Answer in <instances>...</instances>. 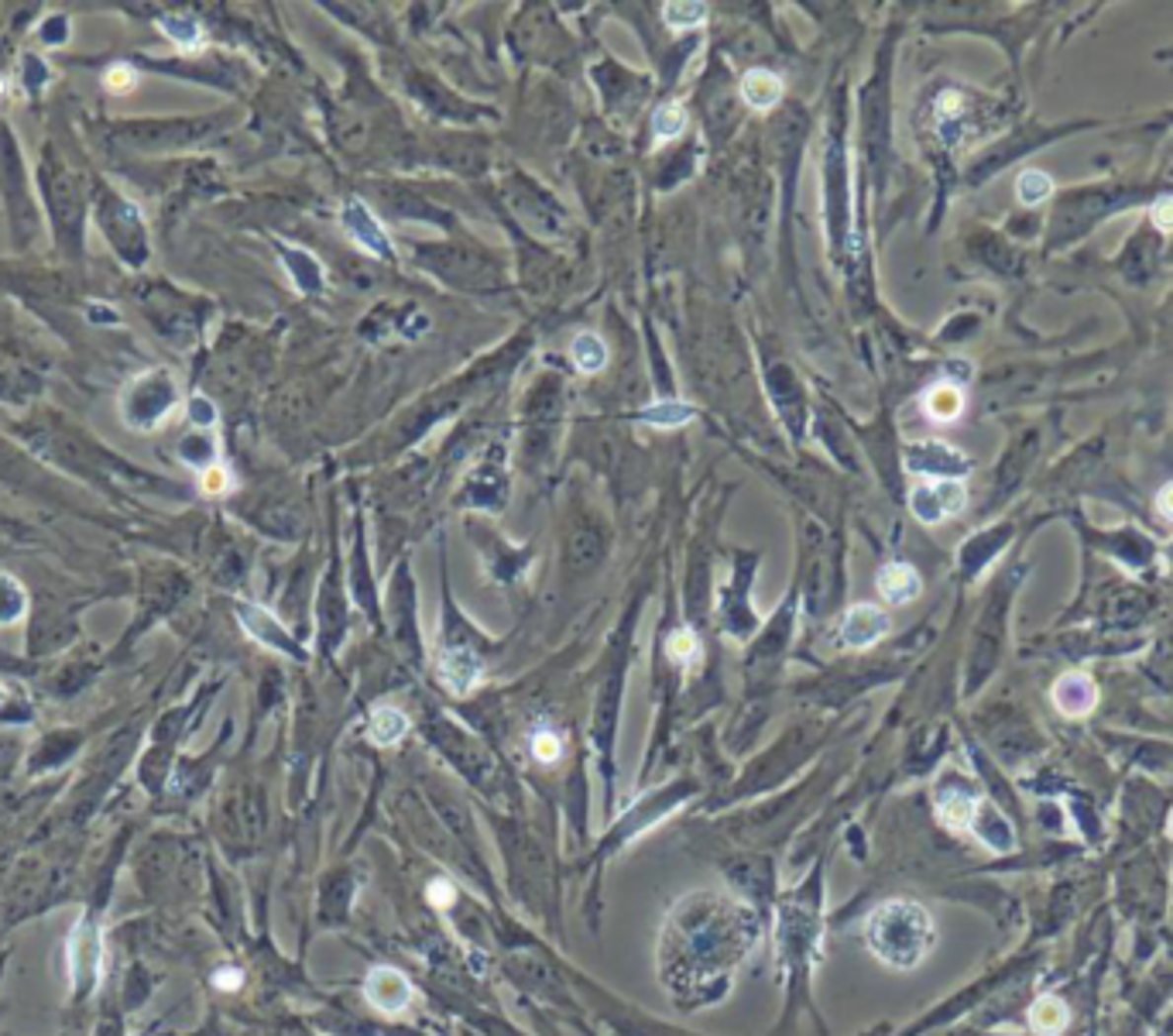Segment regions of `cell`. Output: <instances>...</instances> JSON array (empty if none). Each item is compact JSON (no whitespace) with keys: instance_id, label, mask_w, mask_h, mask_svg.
I'll return each instance as SVG.
<instances>
[{"instance_id":"cell-17","label":"cell","mask_w":1173,"mask_h":1036,"mask_svg":"<svg viewBox=\"0 0 1173 1036\" xmlns=\"http://www.w3.org/2000/svg\"><path fill=\"white\" fill-rule=\"evenodd\" d=\"M696 415V408L690 406V402H680V399H669V402H656V406L645 408L638 419L649 422V426H662V429H673V426H687L690 419Z\"/></svg>"},{"instance_id":"cell-28","label":"cell","mask_w":1173,"mask_h":1036,"mask_svg":"<svg viewBox=\"0 0 1173 1036\" xmlns=\"http://www.w3.org/2000/svg\"><path fill=\"white\" fill-rule=\"evenodd\" d=\"M426 892H429V903L440 906V910H446V906H453V899H457V889H453L446 879H433V882H429Z\"/></svg>"},{"instance_id":"cell-32","label":"cell","mask_w":1173,"mask_h":1036,"mask_svg":"<svg viewBox=\"0 0 1173 1036\" xmlns=\"http://www.w3.org/2000/svg\"><path fill=\"white\" fill-rule=\"evenodd\" d=\"M1156 512L1167 518V522H1173V481L1167 487H1160V494H1156Z\"/></svg>"},{"instance_id":"cell-7","label":"cell","mask_w":1173,"mask_h":1036,"mask_svg":"<svg viewBox=\"0 0 1173 1036\" xmlns=\"http://www.w3.org/2000/svg\"><path fill=\"white\" fill-rule=\"evenodd\" d=\"M343 223H347V230L354 234V241L364 244V248L371 251V255H378V258H388V255H392L385 230H381V223L374 220V213L367 210L361 199H350V203H347V213H343Z\"/></svg>"},{"instance_id":"cell-26","label":"cell","mask_w":1173,"mask_h":1036,"mask_svg":"<svg viewBox=\"0 0 1173 1036\" xmlns=\"http://www.w3.org/2000/svg\"><path fill=\"white\" fill-rule=\"evenodd\" d=\"M532 752H536L539 762H556L559 752H563V745H559V735H550V731H543V735L532 738Z\"/></svg>"},{"instance_id":"cell-2","label":"cell","mask_w":1173,"mask_h":1036,"mask_svg":"<svg viewBox=\"0 0 1173 1036\" xmlns=\"http://www.w3.org/2000/svg\"><path fill=\"white\" fill-rule=\"evenodd\" d=\"M100 975H104V937L100 926L90 917H83L69 933V978H73L76 996H90L97 992Z\"/></svg>"},{"instance_id":"cell-16","label":"cell","mask_w":1173,"mask_h":1036,"mask_svg":"<svg viewBox=\"0 0 1173 1036\" xmlns=\"http://www.w3.org/2000/svg\"><path fill=\"white\" fill-rule=\"evenodd\" d=\"M570 354H573V364H577L584 374H597V371L608 368V343H604L597 333H580L577 340H573Z\"/></svg>"},{"instance_id":"cell-8","label":"cell","mask_w":1173,"mask_h":1036,"mask_svg":"<svg viewBox=\"0 0 1173 1036\" xmlns=\"http://www.w3.org/2000/svg\"><path fill=\"white\" fill-rule=\"evenodd\" d=\"M875 587H879V594L889 604H910V601H916L919 591H923V580H919V573L913 570L910 563H889L879 570Z\"/></svg>"},{"instance_id":"cell-27","label":"cell","mask_w":1173,"mask_h":1036,"mask_svg":"<svg viewBox=\"0 0 1173 1036\" xmlns=\"http://www.w3.org/2000/svg\"><path fill=\"white\" fill-rule=\"evenodd\" d=\"M1149 217H1153V223H1156V230H1163V234H1173V196H1160L1153 203V213H1149Z\"/></svg>"},{"instance_id":"cell-14","label":"cell","mask_w":1173,"mask_h":1036,"mask_svg":"<svg viewBox=\"0 0 1173 1036\" xmlns=\"http://www.w3.org/2000/svg\"><path fill=\"white\" fill-rule=\"evenodd\" d=\"M923 412L930 415L933 422H954L957 415L964 412V392L954 385H933L930 392L923 395Z\"/></svg>"},{"instance_id":"cell-21","label":"cell","mask_w":1173,"mask_h":1036,"mask_svg":"<svg viewBox=\"0 0 1173 1036\" xmlns=\"http://www.w3.org/2000/svg\"><path fill=\"white\" fill-rule=\"evenodd\" d=\"M158 28H162L165 35H169L176 45L183 48H196L203 45V28H199V21L192 18H179V14H169V18L158 21Z\"/></svg>"},{"instance_id":"cell-22","label":"cell","mask_w":1173,"mask_h":1036,"mask_svg":"<svg viewBox=\"0 0 1173 1036\" xmlns=\"http://www.w3.org/2000/svg\"><path fill=\"white\" fill-rule=\"evenodd\" d=\"M683 127H687V111H683L680 104H662L659 111L652 113V131H656V141L680 138Z\"/></svg>"},{"instance_id":"cell-10","label":"cell","mask_w":1173,"mask_h":1036,"mask_svg":"<svg viewBox=\"0 0 1173 1036\" xmlns=\"http://www.w3.org/2000/svg\"><path fill=\"white\" fill-rule=\"evenodd\" d=\"M971 827H975V834L991 848V851H1009V848L1016 845V831H1012V824L998 814L995 807H989V803H978Z\"/></svg>"},{"instance_id":"cell-31","label":"cell","mask_w":1173,"mask_h":1036,"mask_svg":"<svg viewBox=\"0 0 1173 1036\" xmlns=\"http://www.w3.org/2000/svg\"><path fill=\"white\" fill-rule=\"evenodd\" d=\"M189 415L196 422H203V426H210L213 419H217V412H213V406L206 399H192V406H189Z\"/></svg>"},{"instance_id":"cell-20","label":"cell","mask_w":1173,"mask_h":1036,"mask_svg":"<svg viewBox=\"0 0 1173 1036\" xmlns=\"http://www.w3.org/2000/svg\"><path fill=\"white\" fill-rule=\"evenodd\" d=\"M28 611V597L21 591V584L7 573H0V625H14L21 622Z\"/></svg>"},{"instance_id":"cell-13","label":"cell","mask_w":1173,"mask_h":1036,"mask_svg":"<svg viewBox=\"0 0 1173 1036\" xmlns=\"http://www.w3.org/2000/svg\"><path fill=\"white\" fill-rule=\"evenodd\" d=\"M1067 1023H1070V1012L1057 996H1043V999H1036V1002L1029 1005V1026H1033L1040 1036L1063 1033V1030H1067Z\"/></svg>"},{"instance_id":"cell-33","label":"cell","mask_w":1173,"mask_h":1036,"mask_svg":"<svg viewBox=\"0 0 1173 1036\" xmlns=\"http://www.w3.org/2000/svg\"><path fill=\"white\" fill-rule=\"evenodd\" d=\"M1167 834H1170V838H1173V814H1170V820H1167Z\"/></svg>"},{"instance_id":"cell-29","label":"cell","mask_w":1173,"mask_h":1036,"mask_svg":"<svg viewBox=\"0 0 1173 1036\" xmlns=\"http://www.w3.org/2000/svg\"><path fill=\"white\" fill-rule=\"evenodd\" d=\"M213 985H217L220 992H237L244 985V971L237 968H220L217 975H213Z\"/></svg>"},{"instance_id":"cell-11","label":"cell","mask_w":1173,"mask_h":1036,"mask_svg":"<svg viewBox=\"0 0 1173 1036\" xmlns=\"http://www.w3.org/2000/svg\"><path fill=\"white\" fill-rule=\"evenodd\" d=\"M741 97H745L755 111H769V107H775L782 100V79L775 73H769V69H752V73L741 79Z\"/></svg>"},{"instance_id":"cell-25","label":"cell","mask_w":1173,"mask_h":1036,"mask_svg":"<svg viewBox=\"0 0 1173 1036\" xmlns=\"http://www.w3.org/2000/svg\"><path fill=\"white\" fill-rule=\"evenodd\" d=\"M134 83H138V73H134L131 66H127V62H117V66H110L107 69V76H104V86L110 93H127V90H134Z\"/></svg>"},{"instance_id":"cell-5","label":"cell","mask_w":1173,"mask_h":1036,"mask_svg":"<svg viewBox=\"0 0 1173 1036\" xmlns=\"http://www.w3.org/2000/svg\"><path fill=\"white\" fill-rule=\"evenodd\" d=\"M364 996L367 1002L374 1005V1009L381 1012H402L408 1002H412V985L405 982V975L395 968H374L371 975H367V985H364Z\"/></svg>"},{"instance_id":"cell-34","label":"cell","mask_w":1173,"mask_h":1036,"mask_svg":"<svg viewBox=\"0 0 1173 1036\" xmlns=\"http://www.w3.org/2000/svg\"><path fill=\"white\" fill-rule=\"evenodd\" d=\"M4 697H7V694H4V687H0V703H4Z\"/></svg>"},{"instance_id":"cell-12","label":"cell","mask_w":1173,"mask_h":1036,"mask_svg":"<svg viewBox=\"0 0 1173 1036\" xmlns=\"http://www.w3.org/2000/svg\"><path fill=\"white\" fill-rule=\"evenodd\" d=\"M978 796L964 793V789H940L937 796V810H940V820H944L951 831H968L971 820H975V810H978Z\"/></svg>"},{"instance_id":"cell-23","label":"cell","mask_w":1173,"mask_h":1036,"mask_svg":"<svg viewBox=\"0 0 1173 1036\" xmlns=\"http://www.w3.org/2000/svg\"><path fill=\"white\" fill-rule=\"evenodd\" d=\"M669 656H673L676 663H683V666L696 663V659H700V638H696L690 629L673 631V635H669Z\"/></svg>"},{"instance_id":"cell-30","label":"cell","mask_w":1173,"mask_h":1036,"mask_svg":"<svg viewBox=\"0 0 1173 1036\" xmlns=\"http://www.w3.org/2000/svg\"><path fill=\"white\" fill-rule=\"evenodd\" d=\"M227 484H230V478H227V471H223V467H210V471L203 474V487L210 494L227 491Z\"/></svg>"},{"instance_id":"cell-15","label":"cell","mask_w":1173,"mask_h":1036,"mask_svg":"<svg viewBox=\"0 0 1173 1036\" xmlns=\"http://www.w3.org/2000/svg\"><path fill=\"white\" fill-rule=\"evenodd\" d=\"M408 728H412V721H408L405 710H399V707H374V714H371L374 745H395V741H402L408 735Z\"/></svg>"},{"instance_id":"cell-1","label":"cell","mask_w":1173,"mask_h":1036,"mask_svg":"<svg viewBox=\"0 0 1173 1036\" xmlns=\"http://www.w3.org/2000/svg\"><path fill=\"white\" fill-rule=\"evenodd\" d=\"M865 940L872 954L885 961L889 968L910 971L926 961L933 951V930L930 913L913 899H889V903L875 906L865 920Z\"/></svg>"},{"instance_id":"cell-6","label":"cell","mask_w":1173,"mask_h":1036,"mask_svg":"<svg viewBox=\"0 0 1173 1036\" xmlns=\"http://www.w3.org/2000/svg\"><path fill=\"white\" fill-rule=\"evenodd\" d=\"M1054 703L1061 714L1084 717L1098 707V687L1088 673H1063L1054 683Z\"/></svg>"},{"instance_id":"cell-18","label":"cell","mask_w":1173,"mask_h":1036,"mask_svg":"<svg viewBox=\"0 0 1173 1036\" xmlns=\"http://www.w3.org/2000/svg\"><path fill=\"white\" fill-rule=\"evenodd\" d=\"M237 615L244 618V629L251 631L255 638H261V642H275V645H289V638L278 631V622L275 618H268L261 608H251V604H237Z\"/></svg>"},{"instance_id":"cell-9","label":"cell","mask_w":1173,"mask_h":1036,"mask_svg":"<svg viewBox=\"0 0 1173 1036\" xmlns=\"http://www.w3.org/2000/svg\"><path fill=\"white\" fill-rule=\"evenodd\" d=\"M440 673H443V683L453 690V694H471V690L477 687L484 666H480V659L474 656L471 649H450L440 663Z\"/></svg>"},{"instance_id":"cell-4","label":"cell","mask_w":1173,"mask_h":1036,"mask_svg":"<svg viewBox=\"0 0 1173 1036\" xmlns=\"http://www.w3.org/2000/svg\"><path fill=\"white\" fill-rule=\"evenodd\" d=\"M885 631H889V615L875 604H854L841 618V642L847 649H872L879 638H885Z\"/></svg>"},{"instance_id":"cell-19","label":"cell","mask_w":1173,"mask_h":1036,"mask_svg":"<svg viewBox=\"0 0 1173 1036\" xmlns=\"http://www.w3.org/2000/svg\"><path fill=\"white\" fill-rule=\"evenodd\" d=\"M1016 196L1023 206H1040L1047 203L1050 196H1054V179L1047 176V172L1040 169H1026L1023 176L1016 179Z\"/></svg>"},{"instance_id":"cell-3","label":"cell","mask_w":1173,"mask_h":1036,"mask_svg":"<svg viewBox=\"0 0 1173 1036\" xmlns=\"http://www.w3.org/2000/svg\"><path fill=\"white\" fill-rule=\"evenodd\" d=\"M968 505V491L961 481H930V484L913 487L910 508L923 525H937L951 515H961Z\"/></svg>"},{"instance_id":"cell-24","label":"cell","mask_w":1173,"mask_h":1036,"mask_svg":"<svg viewBox=\"0 0 1173 1036\" xmlns=\"http://www.w3.org/2000/svg\"><path fill=\"white\" fill-rule=\"evenodd\" d=\"M662 18H666L673 28H694L707 18V7L694 4V0H690V4H666L662 7Z\"/></svg>"}]
</instances>
